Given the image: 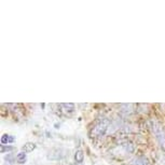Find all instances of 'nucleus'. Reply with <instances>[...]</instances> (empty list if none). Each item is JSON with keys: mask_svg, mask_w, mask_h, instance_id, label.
I'll return each mask as SVG.
<instances>
[{"mask_svg": "<svg viewBox=\"0 0 165 165\" xmlns=\"http://www.w3.org/2000/svg\"><path fill=\"white\" fill-rule=\"evenodd\" d=\"M132 107H133V105H131V104H123V105H121V112L122 114H124L126 116V114H130L132 112Z\"/></svg>", "mask_w": 165, "mask_h": 165, "instance_id": "7", "label": "nucleus"}, {"mask_svg": "<svg viewBox=\"0 0 165 165\" xmlns=\"http://www.w3.org/2000/svg\"><path fill=\"white\" fill-rule=\"evenodd\" d=\"M16 160L20 164H24V163H26V161H27V155H26V153L22 151V152L17 153Z\"/></svg>", "mask_w": 165, "mask_h": 165, "instance_id": "9", "label": "nucleus"}, {"mask_svg": "<svg viewBox=\"0 0 165 165\" xmlns=\"http://www.w3.org/2000/svg\"><path fill=\"white\" fill-rule=\"evenodd\" d=\"M109 125H110V121L108 119H101L99 121H97L96 123L94 124L93 127L90 131V137L91 138H98L101 137L106 134V132L108 131Z\"/></svg>", "mask_w": 165, "mask_h": 165, "instance_id": "1", "label": "nucleus"}, {"mask_svg": "<svg viewBox=\"0 0 165 165\" xmlns=\"http://www.w3.org/2000/svg\"><path fill=\"white\" fill-rule=\"evenodd\" d=\"M67 151L62 148H53L48 152L47 158L50 161H58L64 159L67 155Z\"/></svg>", "mask_w": 165, "mask_h": 165, "instance_id": "2", "label": "nucleus"}, {"mask_svg": "<svg viewBox=\"0 0 165 165\" xmlns=\"http://www.w3.org/2000/svg\"><path fill=\"white\" fill-rule=\"evenodd\" d=\"M61 106L64 108L65 111H67V112H71V111L74 110V104L72 103H67V104H62Z\"/></svg>", "mask_w": 165, "mask_h": 165, "instance_id": "10", "label": "nucleus"}, {"mask_svg": "<svg viewBox=\"0 0 165 165\" xmlns=\"http://www.w3.org/2000/svg\"><path fill=\"white\" fill-rule=\"evenodd\" d=\"M13 147H9V146H3V145H1V153H5V152H9V151H12L13 150Z\"/></svg>", "mask_w": 165, "mask_h": 165, "instance_id": "11", "label": "nucleus"}, {"mask_svg": "<svg viewBox=\"0 0 165 165\" xmlns=\"http://www.w3.org/2000/svg\"><path fill=\"white\" fill-rule=\"evenodd\" d=\"M14 141V137L11 135H8V134H3L2 136H1V144H2L3 146H7L8 144H11Z\"/></svg>", "mask_w": 165, "mask_h": 165, "instance_id": "6", "label": "nucleus"}, {"mask_svg": "<svg viewBox=\"0 0 165 165\" xmlns=\"http://www.w3.org/2000/svg\"><path fill=\"white\" fill-rule=\"evenodd\" d=\"M152 131H153V133H154L157 139H158L159 144L161 145V147L165 150V132H164V130H163L159 124L153 123Z\"/></svg>", "mask_w": 165, "mask_h": 165, "instance_id": "3", "label": "nucleus"}, {"mask_svg": "<svg viewBox=\"0 0 165 165\" xmlns=\"http://www.w3.org/2000/svg\"><path fill=\"white\" fill-rule=\"evenodd\" d=\"M83 159H84V153L82 150H77L76 152H74V161H76L77 163H82L83 162Z\"/></svg>", "mask_w": 165, "mask_h": 165, "instance_id": "8", "label": "nucleus"}, {"mask_svg": "<svg viewBox=\"0 0 165 165\" xmlns=\"http://www.w3.org/2000/svg\"><path fill=\"white\" fill-rule=\"evenodd\" d=\"M130 165H149V162L145 157H136L130 161Z\"/></svg>", "mask_w": 165, "mask_h": 165, "instance_id": "4", "label": "nucleus"}, {"mask_svg": "<svg viewBox=\"0 0 165 165\" xmlns=\"http://www.w3.org/2000/svg\"><path fill=\"white\" fill-rule=\"evenodd\" d=\"M36 144H34V143H26L24 146L22 147V150H23V152H25V153H28V152H31V151H34L35 149H36Z\"/></svg>", "mask_w": 165, "mask_h": 165, "instance_id": "5", "label": "nucleus"}, {"mask_svg": "<svg viewBox=\"0 0 165 165\" xmlns=\"http://www.w3.org/2000/svg\"><path fill=\"white\" fill-rule=\"evenodd\" d=\"M5 160L7 161V162H9V163H13L14 162V157H13V154H8L7 157L5 158Z\"/></svg>", "mask_w": 165, "mask_h": 165, "instance_id": "12", "label": "nucleus"}]
</instances>
